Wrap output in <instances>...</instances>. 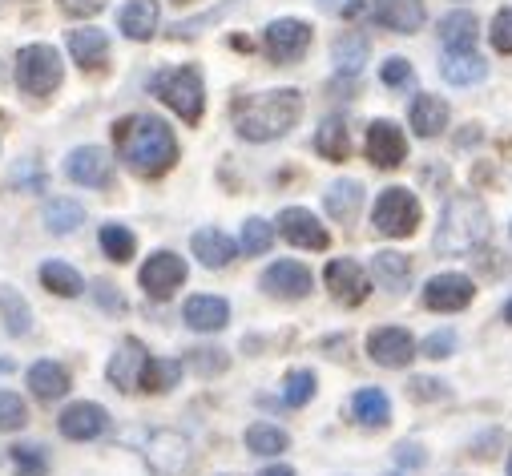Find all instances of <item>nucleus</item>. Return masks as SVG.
I'll use <instances>...</instances> for the list:
<instances>
[{
	"mask_svg": "<svg viewBox=\"0 0 512 476\" xmlns=\"http://www.w3.org/2000/svg\"><path fill=\"white\" fill-rule=\"evenodd\" d=\"M113 142H117L121 162L142 178H158L178 162L174 130L162 122V117H150V113L121 117V122L113 126Z\"/></svg>",
	"mask_w": 512,
	"mask_h": 476,
	"instance_id": "1",
	"label": "nucleus"
},
{
	"mask_svg": "<svg viewBox=\"0 0 512 476\" xmlns=\"http://www.w3.org/2000/svg\"><path fill=\"white\" fill-rule=\"evenodd\" d=\"M303 117V97L295 89L275 93H254L246 101H234V130L246 142H275Z\"/></svg>",
	"mask_w": 512,
	"mask_h": 476,
	"instance_id": "2",
	"label": "nucleus"
},
{
	"mask_svg": "<svg viewBox=\"0 0 512 476\" xmlns=\"http://www.w3.org/2000/svg\"><path fill=\"white\" fill-rule=\"evenodd\" d=\"M488 238V210L480 198L472 194H452L444 214H440V230H436V251L448 259L472 255L476 247H484Z\"/></svg>",
	"mask_w": 512,
	"mask_h": 476,
	"instance_id": "3",
	"label": "nucleus"
},
{
	"mask_svg": "<svg viewBox=\"0 0 512 476\" xmlns=\"http://www.w3.org/2000/svg\"><path fill=\"white\" fill-rule=\"evenodd\" d=\"M154 93L182 117V122L198 126L202 122V105H206V89H202V73L194 65H178V69H166L158 73L154 81Z\"/></svg>",
	"mask_w": 512,
	"mask_h": 476,
	"instance_id": "4",
	"label": "nucleus"
},
{
	"mask_svg": "<svg viewBox=\"0 0 512 476\" xmlns=\"http://www.w3.org/2000/svg\"><path fill=\"white\" fill-rule=\"evenodd\" d=\"M65 77V65H61V53L53 45H25L17 53V85L29 93V97H45L61 85Z\"/></svg>",
	"mask_w": 512,
	"mask_h": 476,
	"instance_id": "5",
	"label": "nucleus"
},
{
	"mask_svg": "<svg viewBox=\"0 0 512 476\" xmlns=\"http://www.w3.org/2000/svg\"><path fill=\"white\" fill-rule=\"evenodd\" d=\"M371 222H375L379 234H388V238H408V234L420 226V202H416V194L404 190V186L383 190V194L375 198Z\"/></svg>",
	"mask_w": 512,
	"mask_h": 476,
	"instance_id": "6",
	"label": "nucleus"
},
{
	"mask_svg": "<svg viewBox=\"0 0 512 476\" xmlns=\"http://www.w3.org/2000/svg\"><path fill=\"white\" fill-rule=\"evenodd\" d=\"M146 460L158 476H186L194 468V448L182 432H154L146 444Z\"/></svg>",
	"mask_w": 512,
	"mask_h": 476,
	"instance_id": "7",
	"label": "nucleus"
},
{
	"mask_svg": "<svg viewBox=\"0 0 512 476\" xmlns=\"http://www.w3.org/2000/svg\"><path fill=\"white\" fill-rule=\"evenodd\" d=\"M263 45H267V57L279 61V65L303 61V53L311 49V25H303V21H295V17L271 21L267 33H263Z\"/></svg>",
	"mask_w": 512,
	"mask_h": 476,
	"instance_id": "8",
	"label": "nucleus"
},
{
	"mask_svg": "<svg viewBox=\"0 0 512 476\" xmlns=\"http://www.w3.org/2000/svg\"><path fill=\"white\" fill-rule=\"evenodd\" d=\"M367 158L379 170H396L408 158V138L396 122H371L367 126Z\"/></svg>",
	"mask_w": 512,
	"mask_h": 476,
	"instance_id": "9",
	"label": "nucleus"
},
{
	"mask_svg": "<svg viewBox=\"0 0 512 476\" xmlns=\"http://www.w3.org/2000/svg\"><path fill=\"white\" fill-rule=\"evenodd\" d=\"M367 351H371V360L383 364V368H408L416 360V343H412V335L404 327H379V331H371Z\"/></svg>",
	"mask_w": 512,
	"mask_h": 476,
	"instance_id": "10",
	"label": "nucleus"
},
{
	"mask_svg": "<svg viewBox=\"0 0 512 476\" xmlns=\"http://www.w3.org/2000/svg\"><path fill=\"white\" fill-rule=\"evenodd\" d=\"M138 279H142L146 295L166 299V295H174V291L186 283V263H182L178 255H170V251H158V255L146 259V267H142Z\"/></svg>",
	"mask_w": 512,
	"mask_h": 476,
	"instance_id": "11",
	"label": "nucleus"
},
{
	"mask_svg": "<svg viewBox=\"0 0 512 476\" xmlns=\"http://www.w3.org/2000/svg\"><path fill=\"white\" fill-rule=\"evenodd\" d=\"M311 287H315L311 271H307L303 263H295V259H279V263H271V267L263 271V291H267V295L303 299V295H311Z\"/></svg>",
	"mask_w": 512,
	"mask_h": 476,
	"instance_id": "12",
	"label": "nucleus"
},
{
	"mask_svg": "<svg viewBox=\"0 0 512 476\" xmlns=\"http://www.w3.org/2000/svg\"><path fill=\"white\" fill-rule=\"evenodd\" d=\"M146 364H150V351H146L138 339H125V343L117 347V355L109 360V384H113L117 392H134V388H142V372H146Z\"/></svg>",
	"mask_w": 512,
	"mask_h": 476,
	"instance_id": "13",
	"label": "nucleus"
},
{
	"mask_svg": "<svg viewBox=\"0 0 512 476\" xmlns=\"http://www.w3.org/2000/svg\"><path fill=\"white\" fill-rule=\"evenodd\" d=\"M472 295H476V287H472V279L468 275H436V279H428V287H424V303L432 307V311H464L468 303H472Z\"/></svg>",
	"mask_w": 512,
	"mask_h": 476,
	"instance_id": "14",
	"label": "nucleus"
},
{
	"mask_svg": "<svg viewBox=\"0 0 512 476\" xmlns=\"http://www.w3.org/2000/svg\"><path fill=\"white\" fill-rule=\"evenodd\" d=\"M279 226H283V234L291 238L295 247H307V251H327V243H331V234L323 230V222L303 206H287L279 214Z\"/></svg>",
	"mask_w": 512,
	"mask_h": 476,
	"instance_id": "15",
	"label": "nucleus"
},
{
	"mask_svg": "<svg viewBox=\"0 0 512 476\" xmlns=\"http://www.w3.org/2000/svg\"><path fill=\"white\" fill-rule=\"evenodd\" d=\"M371 21L388 33H416L424 25V0H375Z\"/></svg>",
	"mask_w": 512,
	"mask_h": 476,
	"instance_id": "16",
	"label": "nucleus"
},
{
	"mask_svg": "<svg viewBox=\"0 0 512 476\" xmlns=\"http://www.w3.org/2000/svg\"><path fill=\"white\" fill-rule=\"evenodd\" d=\"M65 174H69L77 186H109L113 162H109V154H105L101 146H81V150L69 154Z\"/></svg>",
	"mask_w": 512,
	"mask_h": 476,
	"instance_id": "17",
	"label": "nucleus"
},
{
	"mask_svg": "<svg viewBox=\"0 0 512 476\" xmlns=\"http://www.w3.org/2000/svg\"><path fill=\"white\" fill-rule=\"evenodd\" d=\"M105 428H109V412L101 404L81 400V404H69L61 412V436H69V440H93Z\"/></svg>",
	"mask_w": 512,
	"mask_h": 476,
	"instance_id": "18",
	"label": "nucleus"
},
{
	"mask_svg": "<svg viewBox=\"0 0 512 476\" xmlns=\"http://www.w3.org/2000/svg\"><path fill=\"white\" fill-rule=\"evenodd\" d=\"M327 287H331V295L343 299V303H363L367 291H371V283H367V275H363V267H359L355 259H335V263L327 267Z\"/></svg>",
	"mask_w": 512,
	"mask_h": 476,
	"instance_id": "19",
	"label": "nucleus"
},
{
	"mask_svg": "<svg viewBox=\"0 0 512 476\" xmlns=\"http://www.w3.org/2000/svg\"><path fill=\"white\" fill-rule=\"evenodd\" d=\"M158 21H162L158 0H130V5L117 13V25L130 41H150L158 33Z\"/></svg>",
	"mask_w": 512,
	"mask_h": 476,
	"instance_id": "20",
	"label": "nucleus"
},
{
	"mask_svg": "<svg viewBox=\"0 0 512 476\" xmlns=\"http://www.w3.org/2000/svg\"><path fill=\"white\" fill-rule=\"evenodd\" d=\"M182 315H186V323L194 331H222L230 323V303L218 299V295H194Z\"/></svg>",
	"mask_w": 512,
	"mask_h": 476,
	"instance_id": "21",
	"label": "nucleus"
},
{
	"mask_svg": "<svg viewBox=\"0 0 512 476\" xmlns=\"http://www.w3.org/2000/svg\"><path fill=\"white\" fill-rule=\"evenodd\" d=\"M476 37H480V25H476L472 13H448L440 21V41H444L448 53H472Z\"/></svg>",
	"mask_w": 512,
	"mask_h": 476,
	"instance_id": "22",
	"label": "nucleus"
},
{
	"mask_svg": "<svg viewBox=\"0 0 512 476\" xmlns=\"http://www.w3.org/2000/svg\"><path fill=\"white\" fill-rule=\"evenodd\" d=\"M69 53L81 69H97L109 57V37L101 29H73L69 33Z\"/></svg>",
	"mask_w": 512,
	"mask_h": 476,
	"instance_id": "23",
	"label": "nucleus"
},
{
	"mask_svg": "<svg viewBox=\"0 0 512 476\" xmlns=\"http://www.w3.org/2000/svg\"><path fill=\"white\" fill-rule=\"evenodd\" d=\"M444 126H448V105L440 97H432V93H420L412 101V130L420 138H436Z\"/></svg>",
	"mask_w": 512,
	"mask_h": 476,
	"instance_id": "24",
	"label": "nucleus"
},
{
	"mask_svg": "<svg viewBox=\"0 0 512 476\" xmlns=\"http://www.w3.org/2000/svg\"><path fill=\"white\" fill-rule=\"evenodd\" d=\"M29 388H33L37 400H61L69 392V372L53 360H41V364L29 368Z\"/></svg>",
	"mask_w": 512,
	"mask_h": 476,
	"instance_id": "25",
	"label": "nucleus"
},
{
	"mask_svg": "<svg viewBox=\"0 0 512 476\" xmlns=\"http://www.w3.org/2000/svg\"><path fill=\"white\" fill-rule=\"evenodd\" d=\"M351 412H355V420H359L363 428H388V420H392V404H388V396H383L379 388L355 392Z\"/></svg>",
	"mask_w": 512,
	"mask_h": 476,
	"instance_id": "26",
	"label": "nucleus"
},
{
	"mask_svg": "<svg viewBox=\"0 0 512 476\" xmlns=\"http://www.w3.org/2000/svg\"><path fill=\"white\" fill-rule=\"evenodd\" d=\"M194 255L202 259V267H226L234 259V243H230V234L206 226L194 234Z\"/></svg>",
	"mask_w": 512,
	"mask_h": 476,
	"instance_id": "27",
	"label": "nucleus"
},
{
	"mask_svg": "<svg viewBox=\"0 0 512 476\" xmlns=\"http://www.w3.org/2000/svg\"><path fill=\"white\" fill-rule=\"evenodd\" d=\"M440 69H444V77H448L452 85H476V81L488 77V65H484V57H476V53H448Z\"/></svg>",
	"mask_w": 512,
	"mask_h": 476,
	"instance_id": "28",
	"label": "nucleus"
},
{
	"mask_svg": "<svg viewBox=\"0 0 512 476\" xmlns=\"http://www.w3.org/2000/svg\"><path fill=\"white\" fill-rule=\"evenodd\" d=\"M41 283H45L53 295H61V299H77V295L85 291L81 275H77L69 263H57V259H49V263L41 267Z\"/></svg>",
	"mask_w": 512,
	"mask_h": 476,
	"instance_id": "29",
	"label": "nucleus"
},
{
	"mask_svg": "<svg viewBox=\"0 0 512 476\" xmlns=\"http://www.w3.org/2000/svg\"><path fill=\"white\" fill-rule=\"evenodd\" d=\"M331 57H335V69H339V73H359V69L367 65V37L343 33V37L331 45Z\"/></svg>",
	"mask_w": 512,
	"mask_h": 476,
	"instance_id": "30",
	"label": "nucleus"
},
{
	"mask_svg": "<svg viewBox=\"0 0 512 476\" xmlns=\"http://www.w3.org/2000/svg\"><path fill=\"white\" fill-rule=\"evenodd\" d=\"M315 150L323 158H331V162H343L351 154V138H347V126L339 122V117H327L323 122V130L315 134Z\"/></svg>",
	"mask_w": 512,
	"mask_h": 476,
	"instance_id": "31",
	"label": "nucleus"
},
{
	"mask_svg": "<svg viewBox=\"0 0 512 476\" xmlns=\"http://www.w3.org/2000/svg\"><path fill=\"white\" fill-rule=\"evenodd\" d=\"M359 198H363V186L359 182H335L331 190H327V214L331 218H339V222H351L355 218V210H359Z\"/></svg>",
	"mask_w": 512,
	"mask_h": 476,
	"instance_id": "32",
	"label": "nucleus"
},
{
	"mask_svg": "<svg viewBox=\"0 0 512 476\" xmlns=\"http://www.w3.org/2000/svg\"><path fill=\"white\" fill-rule=\"evenodd\" d=\"M45 222H49L53 234H69V230H77V226L85 222V210H81V202H73V198H53V202L45 206Z\"/></svg>",
	"mask_w": 512,
	"mask_h": 476,
	"instance_id": "33",
	"label": "nucleus"
},
{
	"mask_svg": "<svg viewBox=\"0 0 512 476\" xmlns=\"http://www.w3.org/2000/svg\"><path fill=\"white\" fill-rule=\"evenodd\" d=\"M0 315H5V327H9L13 335H29L33 315H29V303H25L13 287H0Z\"/></svg>",
	"mask_w": 512,
	"mask_h": 476,
	"instance_id": "34",
	"label": "nucleus"
},
{
	"mask_svg": "<svg viewBox=\"0 0 512 476\" xmlns=\"http://www.w3.org/2000/svg\"><path fill=\"white\" fill-rule=\"evenodd\" d=\"M408 275H412V267H408V259H404V255H396V251L375 255V283L400 291V287H408Z\"/></svg>",
	"mask_w": 512,
	"mask_h": 476,
	"instance_id": "35",
	"label": "nucleus"
},
{
	"mask_svg": "<svg viewBox=\"0 0 512 476\" xmlns=\"http://www.w3.org/2000/svg\"><path fill=\"white\" fill-rule=\"evenodd\" d=\"M101 251H105L113 263H130L134 251H138V243H134V234L125 230V226L109 222V226H101Z\"/></svg>",
	"mask_w": 512,
	"mask_h": 476,
	"instance_id": "36",
	"label": "nucleus"
},
{
	"mask_svg": "<svg viewBox=\"0 0 512 476\" xmlns=\"http://www.w3.org/2000/svg\"><path fill=\"white\" fill-rule=\"evenodd\" d=\"M182 380V364L178 360H150L142 372V392H170Z\"/></svg>",
	"mask_w": 512,
	"mask_h": 476,
	"instance_id": "37",
	"label": "nucleus"
},
{
	"mask_svg": "<svg viewBox=\"0 0 512 476\" xmlns=\"http://www.w3.org/2000/svg\"><path fill=\"white\" fill-rule=\"evenodd\" d=\"M287 444H291V436H287L283 428H275V424H254V428H246V448L259 452V456H275V452H283Z\"/></svg>",
	"mask_w": 512,
	"mask_h": 476,
	"instance_id": "38",
	"label": "nucleus"
},
{
	"mask_svg": "<svg viewBox=\"0 0 512 476\" xmlns=\"http://www.w3.org/2000/svg\"><path fill=\"white\" fill-rule=\"evenodd\" d=\"M271 243H275V226H271L267 218H250V222L242 226L238 247H242L246 255H263V251H271Z\"/></svg>",
	"mask_w": 512,
	"mask_h": 476,
	"instance_id": "39",
	"label": "nucleus"
},
{
	"mask_svg": "<svg viewBox=\"0 0 512 476\" xmlns=\"http://www.w3.org/2000/svg\"><path fill=\"white\" fill-rule=\"evenodd\" d=\"M311 396H315V372H307V368H295V372L283 380V404H291V408H303Z\"/></svg>",
	"mask_w": 512,
	"mask_h": 476,
	"instance_id": "40",
	"label": "nucleus"
},
{
	"mask_svg": "<svg viewBox=\"0 0 512 476\" xmlns=\"http://www.w3.org/2000/svg\"><path fill=\"white\" fill-rule=\"evenodd\" d=\"M29 424V408L17 392H0V432H17Z\"/></svg>",
	"mask_w": 512,
	"mask_h": 476,
	"instance_id": "41",
	"label": "nucleus"
},
{
	"mask_svg": "<svg viewBox=\"0 0 512 476\" xmlns=\"http://www.w3.org/2000/svg\"><path fill=\"white\" fill-rule=\"evenodd\" d=\"M13 460H17V476H45V448H37V444H17L13 452H9Z\"/></svg>",
	"mask_w": 512,
	"mask_h": 476,
	"instance_id": "42",
	"label": "nucleus"
},
{
	"mask_svg": "<svg viewBox=\"0 0 512 476\" xmlns=\"http://www.w3.org/2000/svg\"><path fill=\"white\" fill-rule=\"evenodd\" d=\"M379 77H383V85H392V89H408L416 81V69L404 57H388L383 69H379Z\"/></svg>",
	"mask_w": 512,
	"mask_h": 476,
	"instance_id": "43",
	"label": "nucleus"
},
{
	"mask_svg": "<svg viewBox=\"0 0 512 476\" xmlns=\"http://www.w3.org/2000/svg\"><path fill=\"white\" fill-rule=\"evenodd\" d=\"M488 41H492L496 53L512 57V9H500V13L492 17V33H488Z\"/></svg>",
	"mask_w": 512,
	"mask_h": 476,
	"instance_id": "44",
	"label": "nucleus"
},
{
	"mask_svg": "<svg viewBox=\"0 0 512 476\" xmlns=\"http://www.w3.org/2000/svg\"><path fill=\"white\" fill-rule=\"evenodd\" d=\"M190 364H194V372L214 376V372L226 368V351H218V347H198V351H190Z\"/></svg>",
	"mask_w": 512,
	"mask_h": 476,
	"instance_id": "45",
	"label": "nucleus"
},
{
	"mask_svg": "<svg viewBox=\"0 0 512 476\" xmlns=\"http://www.w3.org/2000/svg\"><path fill=\"white\" fill-rule=\"evenodd\" d=\"M452 347H456V335L452 331H436V335L424 339V355H428V360H444V355H452Z\"/></svg>",
	"mask_w": 512,
	"mask_h": 476,
	"instance_id": "46",
	"label": "nucleus"
},
{
	"mask_svg": "<svg viewBox=\"0 0 512 476\" xmlns=\"http://www.w3.org/2000/svg\"><path fill=\"white\" fill-rule=\"evenodd\" d=\"M408 392H412L416 400H440V396H444V384H436V380H424V376H416Z\"/></svg>",
	"mask_w": 512,
	"mask_h": 476,
	"instance_id": "47",
	"label": "nucleus"
},
{
	"mask_svg": "<svg viewBox=\"0 0 512 476\" xmlns=\"http://www.w3.org/2000/svg\"><path fill=\"white\" fill-rule=\"evenodd\" d=\"M61 5H65V13H73V17H93V13L105 9V0H61Z\"/></svg>",
	"mask_w": 512,
	"mask_h": 476,
	"instance_id": "48",
	"label": "nucleus"
},
{
	"mask_svg": "<svg viewBox=\"0 0 512 476\" xmlns=\"http://www.w3.org/2000/svg\"><path fill=\"white\" fill-rule=\"evenodd\" d=\"M396 452H400V464H404V468H408V464H412V468L424 464V448H420V444H400Z\"/></svg>",
	"mask_w": 512,
	"mask_h": 476,
	"instance_id": "49",
	"label": "nucleus"
},
{
	"mask_svg": "<svg viewBox=\"0 0 512 476\" xmlns=\"http://www.w3.org/2000/svg\"><path fill=\"white\" fill-rule=\"evenodd\" d=\"M319 5H323L327 13H343V17L359 13V0H319Z\"/></svg>",
	"mask_w": 512,
	"mask_h": 476,
	"instance_id": "50",
	"label": "nucleus"
},
{
	"mask_svg": "<svg viewBox=\"0 0 512 476\" xmlns=\"http://www.w3.org/2000/svg\"><path fill=\"white\" fill-rule=\"evenodd\" d=\"M97 303H105V307H113V311H121V299L113 295V287H109V283H97Z\"/></svg>",
	"mask_w": 512,
	"mask_h": 476,
	"instance_id": "51",
	"label": "nucleus"
},
{
	"mask_svg": "<svg viewBox=\"0 0 512 476\" xmlns=\"http://www.w3.org/2000/svg\"><path fill=\"white\" fill-rule=\"evenodd\" d=\"M259 476H295V472H291L287 464H271V468H263Z\"/></svg>",
	"mask_w": 512,
	"mask_h": 476,
	"instance_id": "52",
	"label": "nucleus"
},
{
	"mask_svg": "<svg viewBox=\"0 0 512 476\" xmlns=\"http://www.w3.org/2000/svg\"><path fill=\"white\" fill-rule=\"evenodd\" d=\"M504 315H508V323H512V303H508V307H504Z\"/></svg>",
	"mask_w": 512,
	"mask_h": 476,
	"instance_id": "53",
	"label": "nucleus"
},
{
	"mask_svg": "<svg viewBox=\"0 0 512 476\" xmlns=\"http://www.w3.org/2000/svg\"><path fill=\"white\" fill-rule=\"evenodd\" d=\"M508 476H512V460H508Z\"/></svg>",
	"mask_w": 512,
	"mask_h": 476,
	"instance_id": "54",
	"label": "nucleus"
}]
</instances>
